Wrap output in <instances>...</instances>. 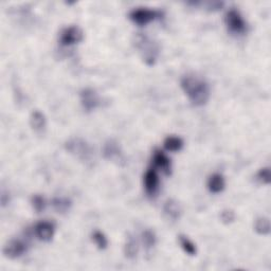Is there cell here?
Listing matches in <instances>:
<instances>
[{
    "label": "cell",
    "mask_w": 271,
    "mask_h": 271,
    "mask_svg": "<svg viewBox=\"0 0 271 271\" xmlns=\"http://www.w3.org/2000/svg\"><path fill=\"white\" fill-rule=\"evenodd\" d=\"M180 86L195 106H204L209 102L211 96L210 85L199 75L195 73L184 75L180 80Z\"/></svg>",
    "instance_id": "6da1fadb"
},
{
    "label": "cell",
    "mask_w": 271,
    "mask_h": 271,
    "mask_svg": "<svg viewBox=\"0 0 271 271\" xmlns=\"http://www.w3.org/2000/svg\"><path fill=\"white\" fill-rule=\"evenodd\" d=\"M132 43L147 66L155 65L160 51L159 44L155 40L146 34L136 33L132 38Z\"/></svg>",
    "instance_id": "7a4b0ae2"
},
{
    "label": "cell",
    "mask_w": 271,
    "mask_h": 271,
    "mask_svg": "<svg viewBox=\"0 0 271 271\" xmlns=\"http://www.w3.org/2000/svg\"><path fill=\"white\" fill-rule=\"evenodd\" d=\"M65 149L69 154L74 156L80 161L89 164L95 159L94 149L90 144L82 138H71L65 143Z\"/></svg>",
    "instance_id": "3957f363"
},
{
    "label": "cell",
    "mask_w": 271,
    "mask_h": 271,
    "mask_svg": "<svg viewBox=\"0 0 271 271\" xmlns=\"http://www.w3.org/2000/svg\"><path fill=\"white\" fill-rule=\"evenodd\" d=\"M129 19L138 26H146L156 19L162 17V13L150 8H134L128 14Z\"/></svg>",
    "instance_id": "277c9868"
},
{
    "label": "cell",
    "mask_w": 271,
    "mask_h": 271,
    "mask_svg": "<svg viewBox=\"0 0 271 271\" xmlns=\"http://www.w3.org/2000/svg\"><path fill=\"white\" fill-rule=\"evenodd\" d=\"M224 24L227 26L229 32L237 35L245 34L247 31V24L243 18L242 14L237 10L231 9L224 16Z\"/></svg>",
    "instance_id": "5b68a950"
},
{
    "label": "cell",
    "mask_w": 271,
    "mask_h": 271,
    "mask_svg": "<svg viewBox=\"0 0 271 271\" xmlns=\"http://www.w3.org/2000/svg\"><path fill=\"white\" fill-rule=\"evenodd\" d=\"M84 33L82 29L78 26H70L63 29L59 34V43L64 47L73 46L75 43H79L83 40Z\"/></svg>",
    "instance_id": "8992f818"
},
{
    "label": "cell",
    "mask_w": 271,
    "mask_h": 271,
    "mask_svg": "<svg viewBox=\"0 0 271 271\" xmlns=\"http://www.w3.org/2000/svg\"><path fill=\"white\" fill-rule=\"evenodd\" d=\"M28 245L20 238H13L5 245L4 247V255L8 259L16 260L27 252Z\"/></svg>",
    "instance_id": "52a82bcc"
},
{
    "label": "cell",
    "mask_w": 271,
    "mask_h": 271,
    "mask_svg": "<svg viewBox=\"0 0 271 271\" xmlns=\"http://www.w3.org/2000/svg\"><path fill=\"white\" fill-rule=\"evenodd\" d=\"M144 190L149 197H155L159 192L160 179L155 168L148 169L143 176Z\"/></svg>",
    "instance_id": "ba28073f"
},
{
    "label": "cell",
    "mask_w": 271,
    "mask_h": 271,
    "mask_svg": "<svg viewBox=\"0 0 271 271\" xmlns=\"http://www.w3.org/2000/svg\"><path fill=\"white\" fill-rule=\"evenodd\" d=\"M81 105L85 111L92 112L96 110L100 105V98L93 88H85L80 93Z\"/></svg>",
    "instance_id": "9c48e42d"
},
{
    "label": "cell",
    "mask_w": 271,
    "mask_h": 271,
    "mask_svg": "<svg viewBox=\"0 0 271 271\" xmlns=\"http://www.w3.org/2000/svg\"><path fill=\"white\" fill-rule=\"evenodd\" d=\"M55 233V225L53 222L48 220L38 221L34 225V234L35 236L44 243H49L52 240Z\"/></svg>",
    "instance_id": "30bf717a"
},
{
    "label": "cell",
    "mask_w": 271,
    "mask_h": 271,
    "mask_svg": "<svg viewBox=\"0 0 271 271\" xmlns=\"http://www.w3.org/2000/svg\"><path fill=\"white\" fill-rule=\"evenodd\" d=\"M103 156L106 160L115 161L118 163L120 161L124 160L121 147H120L119 143L114 139H110L105 142L103 147Z\"/></svg>",
    "instance_id": "8fae6325"
},
{
    "label": "cell",
    "mask_w": 271,
    "mask_h": 271,
    "mask_svg": "<svg viewBox=\"0 0 271 271\" xmlns=\"http://www.w3.org/2000/svg\"><path fill=\"white\" fill-rule=\"evenodd\" d=\"M163 214L169 220L177 221L182 217L183 208L176 199L169 198L163 205Z\"/></svg>",
    "instance_id": "7c38bea8"
},
{
    "label": "cell",
    "mask_w": 271,
    "mask_h": 271,
    "mask_svg": "<svg viewBox=\"0 0 271 271\" xmlns=\"http://www.w3.org/2000/svg\"><path fill=\"white\" fill-rule=\"evenodd\" d=\"M153 164L155 169H159L165 175L171 174V169H172L171 159L165 155V153L162 152V150L160 149L155 150L153 154Z\"/></svg>",
    "instance_id": "4fadbf2b"
},
{
    "label": "cell",
    "mask_w": 271,
    "mask_h": 271,
    "mask_svg": "<svg viewBox=\"0 0 271 271\" xmlns=\"http://www.w3.org/2000/svg\"><path fill=\"white\" fill-rule=\"evenodd\" d=\"M30 126L32 127V129L36 133L42 134L47 128L46 117H44V115L39 110L32 111L31 116H30Z\"/></svg>",
    "instance_id": "5bb4252c"
},
{
    "label": "cell",
    "mask_w": 271,
    "mask_h": 271,
    "mask_svg": "<svg viewBox=\"0 0 271 271\" xmlns=\"http://www.w3.org/2000/svg\"><path fill=\"white\" fill-rule=\"evenodd\" d=\"M207 187L211 193H213V194L221 193L225 188L224 177L219 173L212 174L208 179Z\"/></svg>",
    "instance_id": "9a60e30c"
},
{
    "label": "cell",
    "mask_w": 271,
    "mask_h": 271,
    "mask_svg": "<svg viewBox=\"0 0 271 271\" xmlns=\"http://www.w3.org/2000/svg\"><path fill=\"white\" fill-rule=\"evenodd\" d=\"M125 257L129 260H133L137 258V255L139 253V243L138 240L134 238V236L129 235L126 239V242L124 244L123 248Z\"/></svg>",
    "instance_id": "2e32d148"
},
{
    "label": "cell",
    "mask_w": 271,
    "mask_h": 271,
    "mask_svg": "<svg viewBox=\"0 0 271 271\" xmlns=\"http://www.w3.org/2000/svg\"><path fill=\"white\" fill-rule=\"evenodd\" d=\"M184 145V140L178 136H169V137L164 139L163 142L164 148L169 150V152H179V150L183 149Z\"/></svg>",
    "instance_id": "e0dca14e"
},
{
    "label": "cell",
    "mask_w": 271,
    "mask_h": 271,
    "mask_svg": "<svg viewBox=\"0 0 271 271\" xmlns=\"http://www.w3.org/2000/svg\"><path fill=\"white\" fill-rule=\"evenodd\" d=\"M51 206L57 213L65 214L71 209L72 201L66 197H54L51 201Z\"/></svg>",
    "instance_id": "ac0fdd59"
},
{
    "label": "cell",
    "mask_w": 271,
    "mask_h": 271,
    "mask_svg": "<svg viewBox=\"0 0 271 271\" xmlns=\"http://www.w3.org/2000/svg\"><path fill=\"white\" fill-rule=\"evenodd\" d=\"M178 240H179V245H180V247H182L183 250H184L188 255H190V257H195V255L197 254L196 246H195V244L192 242V240H191L188 236L180 234V235L178 236Z\"/></svg>",
    "instance_id": "d6986e66"
},
{
    "label": "cell",
    "mask_w": 271,
    "mask_h": 271,
    "mask_svg": "<svg viewBox=\"0 0 271 271\" xmlns=\"http://www.w3.org/2000/svg\"><path fill=\"white\" fill-rule=\"evenodd\" d=\"M254 231L260 235H268L270 233V220L268 217L261 216L254 221Z\"/></svg>",
    "instance_id": "ffe728a7"
},
{
    "label": "cell",
    "mask_w": 271,
    "mask_h": 271,
    "mask_svg": "<svg viewBox=\"0 0 271 271\" xmlns=\"http://www.w3.org/2000/svg\"><path fill=\"white\" fill-rule=\"evenodd\" d=\"M141 242L147 251L153 249L157 244V236L155 232L152 230H144L141 234Z\"/></svg>",
    "instance_id": "44dd1931"
},
{
    "label": "cell",
    "mask_w": 271,
    "mask_h": 271,
    "mask_svg": "<svg viewBox=\"0 0 271 271\" xmlns=\"http://www.w3.org/2000/svg\"><path fill=\"white\" fill-rule=\"evenodd\" d=\"M92 238H93V242L96 244V246L100 249V250H105L108 246V239L107 237L105 236V234L99 230H96L93 232L92 234Z\"/></svg>",
    "instance_id": "7402d4cb"
},
{
    "label": "cell",
    "mask_w": 271,
    "mask_h": 271,
    "mask_svg": "<svg viewBox=\"0 0 271 271\" xmlns=\"http://www.w3.org/2000/svg\"><path fill=\"white\" fill-rule=\"evenodd\" d=\"M31 205H32V208L34 209L36 213L43 212V211L46 210V207H47L46 199H44L43 196H41V195H39V194L33 195L32 198H31Z\"/></svg>",
    "instance_id": "603a6c76"
},
{
    "label": "cell",
    "mask_w": 271,
    "mask_h": 271,
    "mask_svg": "<svg viewBox=\"0 0 271 271\" xmlns=\"http://www.w3.org/2000/svg\"><path fill=\"white\" fill-rule=\"evenodd\" d=\"M188 5L194 6V7H205L206 10L209 11H218L223 7V3L221 2H208V3H199V2H192V3H188Z\"/></svg>",
    "instance_id": "cb8c5ba5"
},
{
    "label": "cell",
    "mask_w": 271,
    "mask_h": 271,
    "mask_svg": "<svg viewBox=\"0 0 271 271\" xmlns=\"http://www.w3.org/2000/svg\"><path fill=\"white\" fill-rule=\"evenodd\" d=\"M258 182L262 185H269L270 184V180H271V174H270V169L269 168H263L261 169L258 173L257 176Z\"/></svg>",
    "instance_id": "d4e9b609"
},
{
    "label": "cell",
    "mask_w": 271,
    "mask_h": 271,
    "mask_svg": "<svg viewBox=\"0 0 271 271\" xmlns=\"http://www.w3.org/2000/svg\"><path fill=\"white\" fill-rule=\"evenodd\" d=\"M219 218H220V221L224 224H229V223H232L234 220H235V213L233 210H230V209H224L222 210L220 212V215H219Z\"/></svg>",
    "instance_id": "484cf974"
}]
</instances>
